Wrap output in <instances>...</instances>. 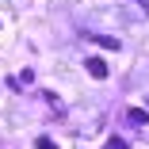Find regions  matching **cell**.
<instances>
[{
	"mask_svg": "<svg viewBox=\"0 0 149 149\" xmlns=\"http://www.w3.org/2000/svg\"><path fill=\"white\" fill-rule=\"evenodd\" d=\"M126 118H130V126H145V123H149V111H145V107H130Z\"/></svg>",
	"mask_w": 149,
	"mask_h": 149,
	"instance_id": "6da1fadb",
	"label": "cell"
},
{
	"mask_svg": "<svg viewBox=\"0 0 149 149\" xmlns=\"http://www.w3.org/2000/svg\"><path fill=\"white\" fill-rule=\"evenodd\" d=\"M88 73H92L96 80H103V77H107V65H103V57H88Z\"/></svg>",
	"mask_w": 149,
	"mask_h": 149,
	"instance_id": "7a4b0ae2",
	"label": "cell"
},
{
	"mask_svg": "<svg viewBox=\"0 0 149 149\" xmlns=\"http://www.w3.org/2000/svg\"><path fill=\"white\" fill-rule=\"evenodd\" d=\"M92 42H100L103 50H118V38H111V35H92Z\"/></svg>",
	"mask_w": 149,
	"mask_h": 149,
	"instance_id": "3957f363",
	"label": "cell"
},
{
	"mask_svg": "<svg viewBox=\"0 0 149 149\" xmlns=\"http://www.w3.org/2000/svg\"><path fill=\"white\" fill-rule=\"evenodd\" d=\"M35 149H57V145H54L50 138H38V141H35Z\"/></svg>",
	"mask_w": 149,
	"mask_h": 149,
	"instance_id": "277c9868",
	"label": "cell"
},
{
	"mask_svg": "<svg viewBox=\"0 0 149 149\" xmlns=\"http://www.w3.org/2000/svg\"><path fill=\"white\" fill-rule=\"evenodd\" d=\"M111 149H130V145H126L123 138H111Z\"/></svg>",
	"mask_w": 149,
	"mask_h": 149,
	"instance_id": "5b68a950",
	"label": "cell"
}]
</instances>
